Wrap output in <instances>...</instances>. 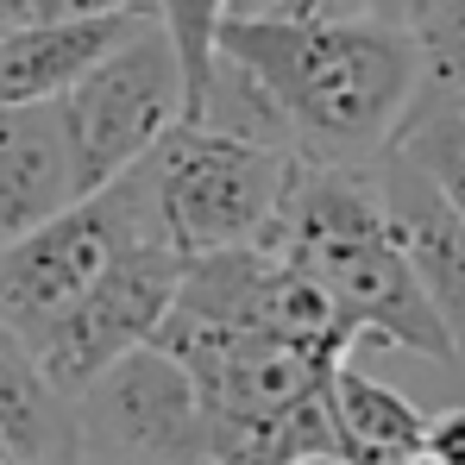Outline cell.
I'll return each instance as SVG.
<instances>
[{
    "label": "cell",
    "mask_w": 465,
    "mask_h": 465,
    "mask_svg": "<svg viewBox=\"0 0 465 465\" xmlns=\"http://www.w3.org/2000/svg\"><path fill=\"white\" fill-rule=\"evenodd\" d=\"M428 453L440 465H465V409H440L428 421Z\"/></svg>",
    "instance_id": "e0dca14e"
},
{
    "label": "cell",
    "mask_w": 465,
    "mask_h": 465,
    "mask_svg": "<svg viewBox=\"0 0 465 465\" xmlns=\"http://www.w3.org/2000/svg\"><path fill=\"white\" fill-rule=\"evenodd\" d=\"M0 447L19 465H76V396L51 378L45 352L0 314Z\"/></svg>",
    "instance_id": "8fae6325"
},
{
    "label": "cell",
    "mask_w": 465,
    "mask_h": 465,
    "mask_svg": "<svg viewBox=\"0 0 465 465\" xmlns=\"http://www.w3.org/2000/svg\"><path fill=\"white\" fill-rule=\"evenodd\" d=\"M157 13V6H152ZM152 13H38L0 38V107L64 101L101 57H114Z\"/></svg>",
    "instance_id": "9c48e42d"
},
{
    "label": "cell",
    "mask_w": 465,
    "mask_h": 465,
    "mask_svg": "<svg viewBox=\"0 0 465 465\" xmlns=\"http://www.w3.org/2000/svg\"><path fill=\"white\" fill-rule=\"evenodd\" d=\"M76 465H101V460H76Z\"/></svg>",
    "instance_id": "603a6c76"
},
{
    "label": "cell",
    "mask_w": 465,
    "mask_h": 465,
    "mask_svg": "<svg viewBox=\"0 0 465 465\" xmlns=\"http://www.w3.org/2000/svg\"><path fill=\"white\" fill-rule=\"evenodd\" d=\"M38 13H45V0H0V38H6V32H19V25H25V19H38Z\"/></svg>",
    "instance_id": "d6986e66"
},
{
    "label": "cell",
    "mask_w": 465,
    "mask_h": 465,
    "mask_svg": "<svg viewBox=\"0 0 465 465\" xmlns=\"http://www.w3.org/2000/svg\"><path fill=\"white\" fill-rule=\"evenodd\" d=\"M378 189H384V214H390L396 245L409 252L421 290L434 296V309L453 327L460 359H465V214L402 145H390L378 157Z\"/></svg>",
    "instance_id": "ba28073f"
},
{
    "label": "cell",
    "mask_w": 465,
    "mask_h": 465,
    "mask_svg": "<svg viewBox=\"0 0 465 465\" xmlns=\"http://www.w3.org/2000/svg\"><path fill=\"white\" fill-rule=\"evenodd\" d=\"M327 396H333V415H340V434L352 447V465L359 460H402V453H421L428 447V409H415L402 390L378 384L371 371L352 365V352L333 365L327 378Z\"/></svg>",
    "instance_id": "7c38bea8"
},
{
    "label": "cell",
    "mask_w": 465,
    "mask_h": 465,
    "mask_svg": "<svg viewBox=\"0 0 465 465\" xmlns=\"http://www.w3.org/2000/svg\"><path fill=\"white\" fill-rule=\"evenodd\" d=\"M296 163L302 157L283 145H252V139L214 133L202 120H176L157 139V152L145 157L163 232L183 258L264 245L290 202Z\"/></svg>",
    "instance_id": "3957f363"
},
{
    "label": "cell",
    "mask_w": 465,
    "mask_h": 465,
    "mask_svg": "<svg viewBox=\"0 0 465 465\" xmlns=\"http://www.w3.org/2000/svg\"><path fill=\"white\" fill-rule=\"evenodd\" d=\"M264 245H277L333 296L352 346H396L428 365L465 371L453 327L440 321L409 252L390 232L378 163H309L302 157L290 202L277 214V232Z\"/></svg>",
    "instance_id": "7a4b0ae2"
},
{
    "label": "cell",
    "mask_w": 465,
    "mask_h": 465,
    "mask_svg": "<svg viewBox=\"0 0 465 465\" xmlns=\"http://www.w3.org/2000/svg\"><path fill=\"white\" fill-rule=\"evenodd\" d=\"M139 239H170L145 163H133L126 176H114L94 195H76L64 214H51L45 227H32L25 239L0 245V314L25 340H38Z\"/></svg>",
    "instance_id": "277c9868"
},
{
    "label": "cell",
    "mask_w": 465,
    "mask_h": 465,
    "mask_svg": "<svg viewBox=\"0 0 465 465\" xmlns=\"http://www.w3.org/2000/svg\"><path fill=\"white\" fill-rule=\"evenodd\" d=\"M434 0H264L258 13L277 19H378V25H421Z\"/></svg>",
    "instance_id": "2e32d148"
},
{
    "label": "cell",
    "mask_w": 465,
    "mask_h": 465,
    "mask_svg": "<svg viewBox=\"0 0 465 465\" xmlns=\"http://www.w3.org/2000/svg\"><path fill=\"white\" fill-rule=\"evenodd\" d=\"M221 51L264 82L309 163H378L421 101V38L378 19L227 13Z\"/></svg>",
    "instance_id": "6da1fadb"
},
{
    "label": "cell",
    "mask_w": 465,
    "mask_h": 465,
    "mask_svg": "<svg viewBox=\"0 0 465 465\" xmlns=\"http://www.w3.org/2000/svg\"><path fill=\"white\" fill-rule=\"evenodd\" d=\"M76 460L101 465H208V402L170 346H139L76 390Z\"/></svg>",
    "instance_id": "8992f818"
},
{
    "label": "cell",
    "mask_w": 465,
    "mask_h": 465,
    "mask_svg": "<svg viewBox=\"0 0 465 465\" xmlns=\"http://www.w3.org/2000/svg\"><path fill=\"white\" fill-rule=\"evenodd\" d=\"M415 38H421V64H428L415 107H428V101L465 107V0H434L428 19L415 25Z\"/></svg>",
    "instance_id": "5bb4252c"
},
{
    "label": "cell",
    "mask_w": 465,
    "mask_h": 465,
    "mask_svg": "<svg viewBox=\"0 0 465 465\" xmlns=\"http://www.w3.org/2000/svg\"><path fill=\"white\" fill-rule=\"evenodd\" d=\"M64 107V133L76 152V183L82 195L107 189L114 176H126L133 163L157 152V139L189 120V70L183 51L170 38L163 19H145L114 57H101L88 76L57 101Z\"/></svg>",
    "instance_id": "5b68a950"
},
{
    "label": "cell",
    "mask_w": 465,
    "mask_h": 465,
    "mask_svg": "<svg viewBox=\"0 0 465 465\" xmlns=\"http://www.w3.org/2000/svg\"><path fill=\"white\" fill-rule=\"evenodd\" d=\"M183 271H189V258H183L170 239H139V245H126L76 302L32 340V346L45 352L51 378L76 396V390H88L114 359L152 346L157 327L176 309V296H183Z\"/></svg>",
    "instance_id": "52a82bcc"
},
{
    "label": "cell",
    "mask_w": 465,
    "mask_h": 465,
    "mask_svg": "<svg viewBox=\"0 0 465 465\" xmlns=\"http://www.w3.org/2000/svg\"><path fill=\"white\" fill-rule=\"evenodd\" d=\"M396 145L415 157V163L447 189V202L465 214V107H447V101L415 107V114L402 120Z\"/></svg>",
    "instance_id": "4fadbf2b"
},
{
    "label": "cell",
    "mask_w": 465,
    "mask_h": 465,
    "mask_svg": "<svg viewBox=\"0 0 465 465\" xmlns=\"http://www.w3.org/2000/svg\"><path fill=\"white\" fill-rule=\"evenodd\" d=\"M0 453H6V447H0Z\"/></svg>",
    "instance_id": "cb8c5ba5"
},
{
    "label": "cell",
    "mask_w": 465,
    "mask_h": 465,
    "mask_svg": "<svg viewBox=\"0 0 465 465\" xmlns=\"http://www.w3.org/2000/svg\"><path fill=\"white\" fill-rule=\"evenodd\" d=\"M302 465H352V460H302Z\"/></svg>",
    "instance_id": "44dd1931"
},
{
    "label": "cell",
    "mask_w": 465,
    "mask_h": 465,
    "mask_svg": "<svg viewBox=\"0 0 465 465\" xmlns=\"http://www.w3.org/2000/svg\"><path fill=\"white\" fill-rule=\"evenodd\" d=\"M0 465H19V460H13V453H0Z\"/></svg>",
    "instance_id": "7402d4cb"
},
{
    "label": "cell",
    "mask_w": 465,
    "mask_h": 465,
    "mask_svg": "<svg viewBox=\"0 0 465 465\" xmlns=\"http://www.w3.org/2000/svg\"><path fill=\"white\" fill-rule=\"evenodd\" d=\"M82 195L57 101L0 107V245L25 239Z\"/></svg>",
    "instance_id": "30bf717a"
},
{
    "label": "cell",
    "mask_w": 465,
    "mask_h": 465,
    "mask_svg": "<svg viewBox=\"0 0 465 465\" xmlns=\"http://www.w3.org/2000/svg\"><path fill=\"white\" fill-rule=\"evenodd\" d=\"M227 13H232V0H157V19L170 25V38H176V51H183V70H189V107H195L202 82L214 70Z\"/></svg>",
    "instance_id": "9a60e30c"
},
{
    "label": "cell",
    "mask_w": 465,
    "mask_h": 465,
    "mask_svg": "<svg viewBox=\"0 0 465 465\" xmlns=\"http://www.w3.org/2000/svg\"><path fill=\"white\" fill-rule=\"evenodd\" d=\"M157 0H45V13H152Z\"/></svg>",
    "instance_id": "ac0fdd59"
},
{
    "label": "cell",
    "mask_w": 465,
    "mask_h": 465,
    "mask_svg": "<svg viewBox=\"0 0 465 465\" xmlns=\"http://www.w3.org/2000/svg\"><path fill=\"white\" fill-rule=\"evenodd\" d=\"M258 6H264V0H232V13H258Z\"/></svg>",
    "instance_id": "ffe728a7"
}]
</instances>
